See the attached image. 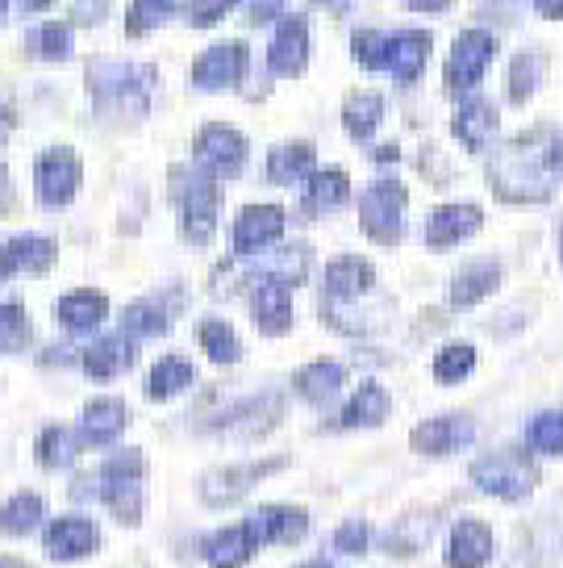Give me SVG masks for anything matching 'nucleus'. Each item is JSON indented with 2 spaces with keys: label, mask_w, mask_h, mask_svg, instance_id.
Returning <instances> with one entry per match:
<instances>
[{
  "label": "nucleus",
  "mask_w": 563,
  "mask_h": 568,
  "mask_svg": "<svg viewBox=\"0 0 563 568\" xmlns=\"http://www.w3.org/2000/svg\"><path fill=\"white\" fill-rule=\"evenodd\" d=\"M196 343H201V352L209 355L213 364H238L243 359V343H238V335H234V326L222 318H205L201 326H196Z\"/></svg>",
  "instance_id": "40"
},
{
  "label": "nucleus",
  "mask_w": 563,
  "mask_h": 568,
  "mask_svg": "<svg viewBox=\"0 0 563 568\" xmlns=\"http://www.w3.org/2000/svg\"><path fill=\"white\" fill-rule=\"evenodd\" d=\"M539 460L530 447H493L484 456L472 460V485L484 497H497V501H526L534 489H539Z\"/></svg>",
  "instance_id": "3"
},
{
  "label": "nucleus",
  "mask_w": 563,
  "mask_h": 568,
  "mask_svg": "<svg viewBox=\"0 0 563 568\" xmlns=\"http://www.w3.org/2000/svg\"><path fill=\"white\" fill-rule=\"evenodd\" d=\"M80 184H84V163H80V155H75L71 146H47V151L34 160L38 205H47V210H63V205L75 201Z\"/></svg>",
  "instance_id": "10"
},
{
  "label": "nucleus",
  "mask_w": 563,
  "mask_h": 568,
  "mask_svg": "<svg viewBox=\"0 0 563 568\" xmlns=\"http://www.w3.org/2000/svg\"><path fill=\"white\" fill-rule=\"evenodd\" d=\"M247 155H250L247 134H243V130H234V125H226V122L201 125V134H196V142H193L196 172L213 176L217 184L238 176V172L247 168Z\"/></svg>",
  "instance_id": "9"
},
{
  "label": "nucleus",
  "mask_w": 563,
  "mask_h": 568,
  "mask_svg": "<svg viewBox=\"0 0 563 568\" xmlns=\"http://www.w3.org/2000/svg\"><path fill=\"white\" fill-rule=\"evenodd\" d=\"M13 134V109L9 105H0V142Z\"/></svg>",
  "instance_id": "54"
},
{
  "label": "nucleus",
  "mask_w": 563,
  "mask_h": 568,
  "mask_svg": "<svg viewBox=\"0 0 563 568\" xmlns=\"http://www.w3.org/2000/svg\"><path fill=\"white\" fill-rule=\"evenodd\" d=\"M351 54L364 71H385L388 68V38L380 30H355Z\"/></svg>",
  "instance_id": "47"
},
{
  "label": "nucleus",
  "mask_w": 563,
  "mask_h": 568,
  "mask_svg": "<svg viewBox=\"0 0 563 568\" xmlns=\"http://www.w3.org/2000/svg\"><path fill=\"white\" fill-rule=\"evenodd\" d=\"M284 226H288V213L280 205H247L229 226L234 260H255V255L272 251L284 239Z\"/></svg>",
  "instance_id": "11"
},
{
  "label": "nucleus",
  "mask_w": 563,
  "mask_h": 568,
  "mask_svg": "<svg viewBox=\"0 0 563 568\" xmlns=\"http://www.w3.org/2000/svg\"><path fill=\"white\" fill-rule=\"evenodd\" d=\"M371 160H376V163H397V160H401V151H397V146H380Z\"/></svg>",
  "instance_id": "55"
},
{
  "label": "nucleus",
  "mask_w": 563,
  "mask_h": 568,
  "mask_svg": "<svg viewBox=\"0 0 563 568\" xmlns=\"http://www.w3.org/2000/svg\"><path fill=\"white\" fill-rule=\"evenodd\" d=\"M54 260H59V247L47 234H18L9 243H0V281L18 276V272H30V276H42L51 272Z\"/></svg>",
  "instance_id": "25"
},
{
  "label": "nucleus",
  "mask_w": 563,
  "mask_h": 568,
  "mask_svg": "<svg viewBox=\"0 0 563 568\" xmlns=\"http://www.w3.org/2000/svg\"><path fill=\"white\" fill-rule=\"evenodd\" d=\"M501 276H505V267L497 264V260H472V264H463L451 276V284H447V305L451 310H475V305L489 302L497 288H501Z\"/></svg>",
  "instance_id": "22"
},
{
  "label": "nucleus",
  "mask_w": 563,
  "mask_h": 568,
  "mask_svg": "<svg viewBox=\"0 0 563 568\" xmlns=\"http://www.w3.org/2000/svg\"><path fill=\"white\" fill-rule=\"evenodd\" d=\"M385 122V97L380 92H351L342 101V125L355 142H368Z\"/></svg>",
  "instance_id": "38"
},
{
  "label": "nucleus",
  "mask_w": 563,
  "mask_h": 568,
  "mask_svg": "<svg viewBox=\"0 0 563 568\" xmlns=\"http://www.w3.org/2000/svg\"><path fill=\"white\" fill-rule=\"evenodd\" d=\"M406 205L409 189L397 176L371 180L364 196H359V231L368 234L371 243H380V247L401 243V234H406Z\"/></svg>",
  "instance_id": "6"
},
{
  "label": "nucleus",
  "mask_w": 563,
  "mask_h": 568,
  "mask_svg": "<svg viewBox=\"0 0 563 568\" xmlns=\"http://www.w3.org/2000/svg\"><path fill=\"white\" fill-rule=\"evenodd\" d=\"M347 385V368L338 359H309L297 376H293V389H297L300 402L309 406H330L338 393Z\"/></svg>",
  "instance_id": "31"
},
{
  "label": "nucleus",
  "mask_w": 563,
  "mask_h": 568,
  "mask_svg": "<svg viewBox=\"0 0 563 568\" xmlns=\"http://www.w3.org/2000/svg\"><path fill=\"white\" fill-rule=\"evenodd\" d=\"M534 4V13L546 21H563V0H530Z\"/></svg>",
  "instance_id": "52"
},
{
  "label": "nucleus",
  "mask_w": 563,
  "mask_h": 568,
  "mask_svg": "<svg viewBox=\"0 0 563 568\" xmlns=\"http://www.w3.org/2000/svg\"><path fill=\"white\" fill-rule=\"evenodd\" d=\"M546 80V54L526 47V51H518L510 59V75H505V97H510V105H530L534 101V92L543 89Z\"/></svg>",
  "instance_id": "34"
},
{
  "label": "nucleus",
  "mask_w": 563,
  "mask_h": 568,
  "mask_svg": "<svg viewBox=\"0 0 563 568\" xmlns=\"http://www.w3.org/2000/svg\"><path fill=\"white\" fill-rule=\"evenodd\" d=\"M489 189L505 205H546L563 189V125H534L489 155Z\"/></svg>",
  "instance_id": "1"
},
{
  "label": "nucleus",
  "mask_w": 563,
  "mask_h": 568,
  "mask_svg": "<svg viewBox=\"0 0 563 568\" xmlns=\"http://www.w3.org/2000/svg\"><path fill=\"white\" fill-rule=\"evenodd\" d=\"M89 92H92V105L101 109L105 118L139 122L142 113L151 109V97H155V68L96 59L89 68Z\"/></svg>",
  "instance_id": "2"
},
{
  "label": "nucleus",
  "mask_w": 563,
  "mask_h": 568,
  "mask_svg": "<svg viewBox=\"0 0 563 568\" xmlns=\"http://www.w3.org/2000/svg\"><path fill=\"white\" fill-rule=\"evenodd\" d=\"M560 264H563V226H560Z\"/></svg>",
  "instance_id": "59"
},
{
  "label": "nucleus",
  "mask_w": 563,
  "mask_h": 568,
  "mask_svg": "<svg viewBox=\"0 0 563 568\" xmlns=\"http://www.w3.org/2000/svg\"><path fill=\"white\" fill-rule=\"evenodd\" d=\"M193 381H196V368L184 355H163V359H155L151 376H146V397L151 402H172L184 389H193Z\"/></svg>",
  "instance_id": "36"
},
{
  "label": "nucleus",
  "mask_w": 563,
  "mask_h": 568,
  "mask_svg": "<svg viewBox=\"0 0 563 568\" xmlns=\"http://www.w3.org/2000/svg\"><path fill=\"white\" fill-rule=\"evenodd\" d=\"M0 568H13V565H9V560H0Z\"/></svg>",
  "instance_id": "61"
},
{
  "label": "nucleus",
  "mask_w": 563,
  "mask_h": 568,
  "mask_svg": "<svg viewBox=\"0 0 563 568\" xmlns=\"http://www.w3.org/2000/svg\"><path fill=\"white\" fill-rule=\"evenodd\" d=\"M475 444V418L472 414H434L409 430V447L430 460H447L455 452H468Z\"/></svg>",
  "instance_id": "12"
},
{
  "label": "nucleus",
  "mask_w": 563,
  "mask_h": 568,
  "mask_svg": "<svg viewBox=\"0 0 563 568\" xmlns=\"http://www.w3.org/2000/svg\"><path fill=\"white\" fill-rule=\"evenodd\" d=\"M288 468V456H267V460H250V464H226V468H213L201 477L196 485V494L201 501L209 506V510H226L234 501H243V497L255 489V485H264L272 473H280Z\"/></svg>",
  "instance_id": "8"
},
{
  "label": "nucleus",
  "mask_w": 563,
  "mask_h": 568,
  "mask_svg": "<svg viewBox=\"0 0 563 568\" xmlns=\"http://www.w3.org/2000/svg\"><path fill=\"white\" fill-rule=\"evenodd\" d=\"M30 335H34V326H30L25 305L0 302V355L25 352V347H30Z\"/></svg>",
  "instance_id": "44"
},
{
  "label": "nucleus",
  "mask_w": 563,
  "mask_h": 568,
  "mask_svg": "<svg viewBox=\"0 0 563 568\" xmlns=\"http://www.w3.org/2000/svg\"><path fill=\"white\" fill-rule=\"evenodd\" d=\"M497 130H501V113H497L493 101H484V97L459 101L455 118H451V134L468 155H484L493 146Z\"/></svg>",
  "instance_id": "18"
},
{
  "label": "nucleus",
  "mask_w": 563,
  "mask_h": 568,
  "mask_svg": "<svg viewBox=\"0 0 563 568\" xmlns=\"http://www.w3.org/2000/svg\"><path fill=\"white\" fill-rule=\"evenodd\" d=\"M250 51L247 42H217L193 63V84L201 92H226L247 80Z\"/></svg>",
  "instance_id": "14"
},
{
  "label": "nucleus",
  "mask_w": 563,
  "mask_h": 568,
  "mask_svg": "<svg viewBox=\"0 0 563 568\" xmlns=\"http://www.w3.org/2000/svg\"><path fill=\"white\" fill-rule=\"evenodd\" d=\"M392 414V397L380 381H364L359 389L347 397V406L338 409V426L342 430H371V426L388 423Z\"/></svg>",
  "instance_id": "29"
},
{
  "label": "nucleus",
  "mask_w": 563,
  "mask_h": 568,
  "mask_svg": "<svg viewBox=\"0 0 563 568\" xmlns=\"http://www.w3.org/2000/svg\"><path fill=\"white\" fill-rule=\"evenodd\" d=\"M42 523H47V501H42V494L21 489V494H13L4 506H0V531L13 535V539L38 531Z\"/></svg>",
  "instance_id": "37"
},
{
  "label": "nucleus",
  "mask_w": 563,
  "mask_h": 568,
  "mask_svg": "<svg viewBox=\"0 0 563 568\" xmlns=\"http://www.w3.org/2000/svg\"><path fill=\"white\" fill-rule=\"evenodd\" d=\"M497 556V535L484 518H459L442 544V565L447 568H489Z\"/></svg>",
  "instance_id": "15"
},
{
  "label": "nucleus",
  "mask_w": 563,
  "mask_h": 568,
  "mask_svg": "<svg viewBox=\"0 0 563 568\" xmlns=\"http://www.w3.org/2000/svg\"><path fill=\"white\" fill-rule=\"evenodd\" d=\"M267 68L284 75V80H297L300 71L309 68V21L305 18H280L276 38L267 47Z\"/></svg>",
  "instance_id": "23"
},
{
  "label": "nucleus",
  "mask_w": 563,
  "mask_h": 568,
  "mask_svg": "<svg viewBox=\"0 0 563 568\" xmlns=\"http://www.w3.org/2000/svg\"><path fill=\"white\" fill-rule=\"evenodd\" d=\"M130 426V409L122 397H96L84 406L80 426H75V439L80 447H113Z\"/></svg>",
  "instance_id": "21"
},
{
  "label": "nucleus",
  "mask_w": 563,
  "mask_h": 568,
  "mask_svg": "<svg viewBox=\"0 0 563 568\" xmlns=\"http://www.w3.org/2000/svg\"><path fill=\"white\" fill-rule=\"evenodd\" d=\"M101 548V527L89 515H59L42 527V551L47 560L71 565V560H89Z\"/></svg>",
  "instance_id": "13"
},
{
  "label": "nucleus",
  "mask_w": 563,
  "mask_h": 568,
  "mask_svg": "<svg viewBox=\"0 0 563 568\" xmlns=\"http://www.w3.org/2000/svg\"><path fill=\"white\" fill-rule=\"evenodd\" d=\"M54 318L71 335H92L109 318V297L96 288H71L68 297H59V305H54Z\"/></svg>",
  "instance_id": "30"
},
{
  "label": "nucleus",
  "mask_w": 563,
  "mask_h": 568,
  "mask_svg": "<svg viewBox=\"0 0 563 568\" xmlns=\"http://www.w3.org/2000/svg\"><path fill=\"white\" fill-rule=\"evenodd\" d=\"M250 318L259 326V335L280 338L293 331V284L259 281L250 288Z\"/></svg>",
  "instance_id": "24"
},
{
  "label": "nucleus",
  "mask_w": 563,
  "mask_h": 568,
  "mask_svg": "<svg viewBox=\"0 0 563 568\" xmlns=\"http://www.w3.org/2000/svg\"><path fill=\"white\" fill-rule=\"evenodd\" d=\"M430 51H434V38L426 30H401V34L388 38V75L397 84H418L422 80L426 63H430Z\"/></svg>",
  "instance_id": "26"
},
{
  "label": "nucleus",
  "mask_w": 563,
  "mask_h": 568,
  "mask_svg": "<svg viewBox=\"0 0 563 568\" xmlns=\"http://www.w3.org/2000/svg\"><path fill=\"white\" fill-rule=\"evenodd\" d=\"M455 0H406L409 13H447Z\"/></svg>",
  "instance_id": "51"
},
{
  "label": "nucleus",
  "mask_w": 563,
  "mask_h": 568,
  "mask_svg": "<svg viewBox=\"0 0 563 568\" xmlns=\"http://www.w3.org/2000/svg\"><path fill=\"white\" fill-rule=\"evenodd\" d=\"M13 205V180H9V168L0 163V210H9Z\"/></svg>",
  "instance_id": "53"
},
{
  "label": "nucleus",
  "mask_w": 563,
  "mask_h": 568,
  "mask_svg": "<svg viewBox=\"0 0 563 568\" xmlns=\"http://www.w3.org/2000/svg\"><path fill=\"white\" fill-rule=\"evenodd\" d=\"M317 4H338V0H317Z\"/></svg>",
  "instance_id": "60"
},
{
  "label": "nucleus",
  "mask_w": 563,
  "mask_h": 568,
  "mask_svg": "<svg viewBox=\"0 0 563 568\" xmlns=\"http://www.w3.org/2000/svg\"><path fill=\"white\" fill-rule=\"evenodd\" d=\"M497 59V34H489V30H463V34L451 42V54H447V68H442V84H447V92L451 97H459V101H468V97H475V89L484 84V75H489V68H493Z\"/></svg>",
  "instance_id": "7"
},
{
  "label": "nucleus",
  "mask_w": 563,
  "mask_h": 568,
  "mask_svg": "<svg viewBox=\"0 0 563 568\" xmlns=\"http://www.w3.org/2000/svg\"><path fill=\"white\" fill-rule=\"evenodd\" d=\"M234 4H238V0H193V4H188V18H193L196 30H205V26H217V21L226 18Z\"/></svg>",
  "instance_id": "49"
},
{
  "label": "nucleus",
  "mask_w": 563,
  "mask_h": 568,
  "mask_svg": "<svg viewBox=\"0 0 563 568\" xmlns=\"http://www.w3.org/2000/svg\"><path fill=\"white\" fill-rule=\"evenodd\" d=\"M288 0H247V18L250 26H264V21H276L284 13Z\"/></svg>",
  "instance_id": "50"
},
{
  "label": "nucleus",
  "mask_w": 563,
  "mask_h": 568,
  "mask_svg": "<svg viewBox=\"0 0 563 568\" xmlns=\"http://www.w3.org/2000/svg\"><path fill=\"white\" fill-rule=\"evenodd\" d=\"M176 13V0H134L130 4V18H125V34L142 38L151 34L158 21H167Z\"/></svg>",
  "instance_id": "45"
},
{
  "label": "nucleus",
  "mask_w": 563,
  "mask_h": 568,
  "mask_svg": "<svg viewBox=\"0 0 563 568\" xmlns=\"http://www.w3.org/2000/svg\"><path fill=\"white\" fill-rule=\"evenodd\" d=\"M475 364H480V355H475L472 343H447V347H439V355H434L430 373H434L439 385H463V381L475 373Z\"/></svg>",
  "instance_id": "42"
},
{
  "label": "nucleus",
  "mask_w": 563,
  "mask_h": 568,
  "mask_svg": "<svg viewBox=\"0 0 563 568\" xmlns=\"http://www.w3.org/2000/svg\"><path fill=\"white\" fill-rule=\"evenodd\" d=\"M25 13H42V9H51V0H18Z\"/></svg>",
  "instance_id": "56"
},
{
  "label": "nucleus",
  "mask_w": 563,
  "mask_h": 568,
  "mask_svg": "<svg viewBox=\"0 0 563 568\" xmlns=\"http://www.w3.org/2000/svg\"><path fill=\"white\" fill-rule=\"evenodd\" d=\"M526 447L546 460H563V409H543L526 423Z\"/></svg>",
  "instance_id": "41"
},
{
  "label": "nucleus",
  "mask_w": 563,
  "mask_h": 568,
  "mask_svg": "<svg viewBox=\"0 0 563 568\" xmlns=\"http://www.w3.org/2000/svg\"><path fill=\"white\" fill-rule=\"evenodd\" d=\"M484 226V210L472 205V201H451V205H439L426 217V247L430 251H451L459 243H468L472 234H480Z\"/></svg>",
  "instance_id": "16"
},
{
  "label": "nucleus",
  "mask_w": 563,
  "mask_h": 568,
  "mask_svg": "<svg viewBox=\"0 0 563 568\" xmlns=\"http://www.w3.org/2000/svg\"><path fill=\"white\" fill-rule=\"evenodd\" d=\"M142 477H146V456H142L139 447H122V452H113L96 473V501L113 510L117 523L125 527H139L142 523Z\"/></svg>",
  "instance_id": "4"
},
{
  "label": "nucleus",
  "mask_w": 563,
  "mask_h": 568,
  "mask_svg": "<svg viewBox=\"0 0 563 568\" xmlns=\"http://www.w3.org/2000/svg\"><path fill=\"white\" fill-rule=\"evenodd\" d=\"M30 47H34V54L38 59H47V63L68 59L71 54V26H63V21H47V26H38L34 38H30Z\"/></svg>",
  "instance_id": "46"
},
{
  "label": "nucleus",
  "mask_w": 563,
  "mask_h": 568,
  "mask_svg": "<svg viewBox=\"0 0 563 568\" xmlns=\"http://www.w3.org/2000/svg\"><path fill=\"white\" fill-rule=\"evenodd\" d=\"M172 189L180 205V234L193 247H205L222 217V184L205 172H172Z\"/></svg>",
  "instance_id": "5"
},
{
  "label": "nucleus",
  "mask_w": 563,
  "mask_h": 568,
  "mask_svg": "<svg viewBox=\"0 0 563 568\" xmlns=\"http://www.w3.org/2000/svg\"><path fill=\"white\" fill-rule=\"evenodd\" d=\"M330 548L338 556H364V551H371V527L364 518H347L335 531V539H330Z\"/></svg>",
  "instance_id": "48"
},
{
  "label": "nucleus",
  "mask_w": 563,
  "mask_h": 568,
  "mask_svg": "<svg viewBox=\"0 0 563 568\" xmlns=\"http://www.w3.org/2000/svg\"><path fill=\"white\" fill-rule=\"evenodd\" d=\"M297 568H335V565H330V560H321V556H317V560H305V565H297Z\"/></svg>",
  "instance_id": "57"
},
{
  "label": "nucleus",
  "mask_w": 563,
  "mask_h": 568,
  "mask_svg": "<svg viewBox=\"0 0 563 568\" xmlns=\"http://www.w3.org/2000/svg\"><path fill=\"white\" fill-rule=\"evenodd\" d=\"M4 9H9V0H0V21H4Z\"/></svg>",
  "instance_id": "58"
},
{
  "label": "nucleus",
  "mask_w": 563,
  "mask_h": 568,
  "mask_svg": "<svg viewBox=\"0 0 563 568\" xmlns=\"http://www.w3.org/2000/svg\"><path fill=\"white\" fill-rule=\"evenodd\" d=\"M255 531L264 544L272 548H288V544H300L309 535V510L305 506H288V501H272V506H259L255 515Z\"/></svg>",
  "instance_id": "27"
},
{
  "label": "nucleus",
  "mask_w": 563,
  "mask_h": 568,
  "mask_svg": "<svg viewBox=\"0 0 563 568\" xmlns=\"http://www.w3.org/2000/svg\"><path fill=\"white\" fill-rule=\"evenodd\" d=\"M280 414H284L280 393H259V397H250L243 406L226 409V418H222V423H209L205 430L229 435V439H259V435H267L272 426L280 423Z\"/></svg>",
  "instance_id": "17"
},
{
  "label": "nucleus",
  "mask_w": 563,
  "mask_h": 568,
  "mask_svg": "<svg viewBox=\"0 0 563 568\" xmlns=\"http://www.w3.org/2000/svg\"><path fill=\"white\" fill-rule=\"evenodd\" d=\"M439 527V515L434 510H409L401 515L385 535V551L388 556H418V551L430 544V535Z\"/></svg>",
  "instance_id": "32"
},
{
  "label": "nucleus",
  "mask_w": 563,
  "mask_h": 568,
  "mask_svg": "<svg viewBox=\"0 0 563 568\" xmlns=\"http://www.w3.org/2000/svg\"><path fill=\"white\" fill-rule=\"evenodd\" d=\"M172 331V314L163 310L158 302H134L125 305L122 314V335L130 338H158Z\"/></svg>",
  "instance_id": "43"
},
{
  "label": "nucleus",
  "mask_w": 563,
  "mask_h": 568,
  "mask_svg": "<svg viewBox=\"0 0 563 568\" xmlns=\"http://www.w3.org/2000/svg\"><path fill=\"white\" fill-rule=\"evenodd\" d=\"M80 452H84V447L75 439V430L54 423V426H42V435H38V444H34V460L42 464V468H51V473H63V468L75 464Z\"/></svg>",
  "instance_id": "39"
},
{
  "label": "nucleus",
  "mask_w": 563,
  "mask_h": 568,
  "mask_svg": "<svg viewBox=\"0 0 563 568\" xmlns=\"http://www.w3.org/2000/svg\"><path fill=\"white\" fill-rule=\"evenodd\" d=\"M376 288V267L364 255H338L326 267V310H342V305L368 297Z\"/></svg>",
  "instance_id": "19"
},
{
  "label": "nucleus",
  "mask_w": 563,
  "mask_h": 568,
  "mask_svg": "<svg viewBox=\"0 0 563 568\" xmlns=\"http://www.w3.org/2000/svg\"><path fill=\"white\" fill-rule=\"evenodd\" d=\"M134 359H139V347H134V338L130 335H105L96 338L89 352L80 355V368L89 381H117L122 373L134 368Z\"/></svg>",
  "instance_id": "28"
},
{
  "label": "nucleus",
  "mask_w": 563,
  "mask_h": 568,
  "mask_svg": "<svg viewBox=\"0 0 563 568\" xmlns=\"http://www.w3.org/2000/svg\"><path fill=\"white\" fill-rule=\"evenodd\" d=\"M317 151L314 142H284L267 155V180L272 184H297V180L314 176Z\"/></svg>",
  "instance_id": "35"
},
{
  "label": "nucleus",
  "mask_w": 563,
  "mask_h": 568,
  "mask_svg": "<svg viewBox=\"0 0 563 568\" xmlns=\"http://www.w3.org/2000/svg\"><path fill=\"white\" fill-rule=\"evenodd\" d=\"M259 531H255V523H229L222 531L205 535V544H201V556H205V565L209 568H243L255 560V551H259Z\"/></svg>",
  "instance_id": "20"
},
{
  "label": "nucleus",
  "mask_w": 563,
  "mask_h": 568,
  "mask_svg": "<svg viewBox=\"0 0 563 568\" xmlns=\"http://www.w3.org/2000/svg\"><path fill=\"white\" fill-rule=\"evenodd\" d=\"M347 196H351V176L342 168H321L305 180L300 205H305V213H335L338 205H347Z\"/></svg>",
  "instance_id": "33"
}]
</instances>
